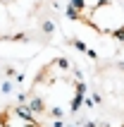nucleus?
Wrapping results in <instances>:
<instances>
[{
    "instance_id": "4",
    "label": "nucleus",
    "mask_w": 124,
    "mask_h": 127,
    "mask_svg": "<svg viewBox=\"0 0 124 127\" xmlns=\"http://www.w3.org/2000/svg\"><path fill=\"white\" fill-rule=\"evenodd\" d=\"M122 41H124V34H122Z\"/></svg>"
},
{
    "instance_id": "2",
    "label": "nucleus",
    "mask_w": 124,
    "mask_h": 127,
    "mask_svg": "<svg viewBox=\"0 0 124 127\" xmlns=\"http://www.w3.org/2000/svg\"><path fill=\"white\" fill-rule=\"evenodd\" d=\"M72 14L100 34L119 36V38L124 34V7L117 0H96V2L76 0L72 7Z\"/></svg>"
},
{
    "instance_id": "1",
    "label": "nucleus",
    "mask_w": 124,
    "mask_h": 127,
    "mask_svg": "<svg viewBox=\"0 0 124 127\" xmlns=\"http://www.w3.org/2000/svg\"><path fill=\"white\" fill-rule=\"evenodd\" d=\"M31 98L38 110L48 113L50 118H62L76 110L81 101V82L64 60H53L36 77Z\"/></svg>"
},
{
    "instance_id": "5",
    "label": "nucleus",
    "mask_w": 124,
    "mask_h": 127,
    "mask_svg": "<svg viewBox=\"0 0 124 127\" xmlns=\"http://www.w3.org/2000/svg\"><path fill=\"white\" fill-rule=\"evenodd\" d=\"M34 127H38V125H34Z\"/></svg>"
},
{
    "instance_id": "3",
    "label": "nucleus",
    "mask_w": 124,
    "mask_h": 127,
    "mask_svg": "<svg viewBox=\"0 0 124 127\" xmlns=\"http://www.w3.org/2000/svg\"><path fill=\"white\" fill-rule=\"evenodd\" d=\"M36 120L31 115L21 113L19 108H5L0 110V127H34Z\"/></svg>"
}]
</instances>
